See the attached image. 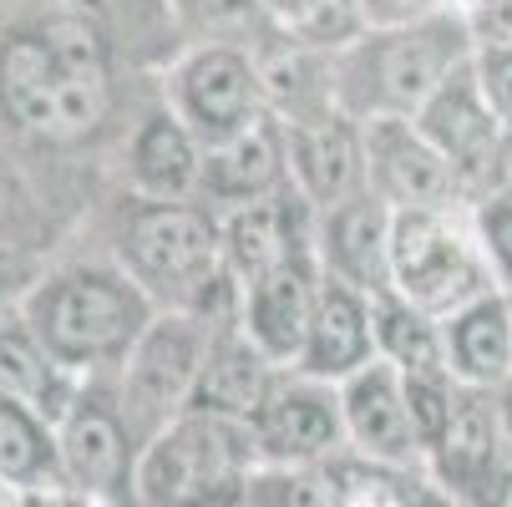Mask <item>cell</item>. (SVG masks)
I'll return each mask as SVG.
<instances>
[{"instance_id":"1","label":"cell","mask_w":512,"mask_h":507,"mask_svg":"<svg viewBox=\"0 0 512 507\" xmlns=\"http://www.w3.org/2000/svg\"><path fill=\"white\" fill-rule=\"evenodd\" d=\"M112 112V82L97 31L82 21H46L0 46V117L16 132L71 148Z\"/></svg>"},{"instance_id":"2","label":"cell","mask_w":512,"mask_h":507,"mask_svg":"<svg viewBox=\"0 0 512 507\" xmlns=\"http://www.w3.org/2000/svg\"><path fill=\"white\" fill-rule=\"evenodd\" d=\"M117 259L153 305L239 320V284L224 269V224L213 208L188 198H137L122 219Z\"/></svg>"},{"instance_id":"3","label":"cell","mask_w":512,"mask_h":507,"mask_svg":"<svg viewBox=\"0 0 512 507\" xmlns=\"http://www.w3.org/2000/svg\"><path fill=\"white\" fill-rule=\"evenodd\" d=\"M477 36L467 11H436L411 26H371L330 56L335 102L350 117H416L462 61H472Z\"/></svg>"},{"instance_id":"4","label":"cell","mask_w":512,"mask_h":507,"mask_svg":"<svg viewBox=\"0 0 512 507\" xmlns=\"http://www.w3.org/2000/svg\"><path fill=\"white\" fill-rule=\"evenodd\" d=\"M31 335L71 376L122 366L137 335L153 325V295L127 269H66L46 279L26 305Z\"/></svg>"},{"instance_id":"5","label":"cell","mask_w":512,"mask_h":507,"mask_svg":"<svg viewBox=\"0 0 512 507\" xmlns=\"http://www.w3.org/2000/svg\"><path fill=\"white\" fill-rule=\"evenodd\" d=\"M259 467L249 421L183 406L158 426L137 457V502L178 507V502H244V487Z\"/></svg>"},{"instance_id":"6","label":"cell","mask_w":512,"mask_h":507,"mask_svg":"<svg viewBox=\"0 0 512 507\" xmlns=\"http://www.w3.org/2000/svg\"><path fill=\"white\" fill-rule=\"evenodd\" d=\"M492 264L477 244L472 219L457 208H396L391 213V289L442 320L492 289Z\"/></svg>"},{"instance_id":"7","label":"cell","mask_w":512,"mask_h":507,"mask_svg":"<svg viewBox=\"0 0 512 507\" xmlns=\"http://www.w3.org/2000/svg\"><path fill=\"white\" fill-rule=\"evenodd\" d=\"M213 325L208 315L198 310H168V315H153V325L137 335V345L127 350L122 360V386H117V406L127 411L132 431L148 437L158 426H168L188 396H193V381L203 371V355H208V340H213Z\"/></svg>"},{"instance_id":"8","label":"cell","mask_w":512,"mask_h":507,"mask_svg":"<svg viewBox=\"0 0 512 507\" xmlns=\"http://www.w3.org/2000/svg\"><path fill=\"white\" fill-rule=\"evenodd\" d=\"M56 452L66 487H77L92 502H122L137 487V457L142 437L132 431L127 411L117 406V391H77L56 421Z\"/></svg>"},{"instance_id":"9","label":"cell","mask_w":512,"mask_h":507,"mask_svg":"<svg viewBox=\"0 0 512 507\" xmlns=\"http://www.w3.org/2000/svg\"><path fill=\"white\" fill-rule=\"evenodd\" d=\"M431 482L447 502H507L512 497V447L502 431L497 391L462 386L442 442L426 452Z\"/></svg>"},{"instance_id":"10","label":"cell","mask_w":512,"mask_h":507,"mask_svg":"<svg viewBox=\"0 0 512 507\" xmlns=\"http://www.w3.org/2000/svg\"><path fill=\"white\" fill-rule=\"evenodd\" d=\"M254 431V452L269 467H320L325 457L345 452V411H340V386L305 376L289 366L269 401L249 421Z\"/></svg>"},{"instance_id":"11","label":"cell","mask_w":512,"mask_h":507,"mask_svg":"<svg viewBox=\"0 0 512 507\" xmlns=\"http://www.w3.org/2000/svg\"><path fill=\"white\" fill-rule=\"evenodd\" d=\"M173 112L193 127L203 148L244 132L269 112L259 61L239 46H198L178 71H173Z\"/></svg>"},{"instance_id":"12","label":"cell","mask_w":512,"mask_h":507,"mask_svg":"<svg viewBox=\"0 0 512 507\" xmlns=\"http://www.w3.org/2000/svg\"><path fill=\"white\" fill-rule=\"evenodd\" d=\"M416 127L436 142V153L452 163L467 203H477L492 188V168H497V148H502L507 122L492 112V102H487V92L477 82V66L472 61H462L452 77L421 102Z\"/></svg>"},{"instance_id":"13","label":"cell","mask_w":512,"mask_h":507,"mask_svg":"<svg viewBox=\"0 0 512 507\" xmlns=\"http://www.w3.org/2000/svg\"><path fill=\"white\" fill-rule=\"evenodd\" d=\"M365 188L391 208H462L467 193L416 117H365Z\"/></svg>"},{"instance_id":"14","label":"cell","mask_w":512,"mask_h":507,"mask_svg":"<svg viewBox=\"0 0 512 507\" xmlns=\"http://www.w3.org/2000/svg\"><path fill=\"white\" fill-rule=\"evenodd\" d=\"M320 284H325V264L310 249V254H295V259H279L274 269L254 274L239 289V325L274 366H295L300 360Z\"/></svg>"},{"instance_id":"15","label":"cell","mask_w":512,"mask_h":507,"mask_svg":"<svg viewBox=\"0 0 512 507\" xmlns=\"http://www.w3.org/2000/svg\"><path fill=\"white\" fill-rule=\"evenodd\" d=\"M284 122V153H289V183H295L315 208H330L365 188V132L360 117L345 107L279 117Z\"/></svg>"},{"instance_id":"16","label":"cell","mask_w":512,"mask_h":507,"mask_svg":"<svg viewBox=\"0 0 512 507\" xmlns=\"http://www.w3.org/2000/svg\"><path fill=\"white\" fill-rule=\"evenodd\" d=\"M224 269L234 274V284L244 289L254 274L274 269L279 259H295L315 249V224H320V208L295 188L284 183L269 198L224 208Z\"/></svg>"},{"instance_id":"17","label":"cell","mask_w":512,"mask_h":507,"mask_svg":"<svg viewBox=\"0 0 512 507\" xmlns=\"http://www.w3.org/2000/svg\"><path fill=\"white\" fill-rule=\"evenodd\" d=\"M391 203L371 188H360L330 208H320L315 224V254L325 264V274L365 289H391Z\"/></svg>"},{"instance_id":"18","label":"cell","mask_w":512,"mask_h":507,"mask_svg":"<svg viewBox=\"0 0 512 507\" xmlns=\"http://www.w3.org/2000/svg\"><path fill=\"white\" fill-rule=\"evenodd\" d=\"M340 411H345V442L355 452L386 457V462H426L401 371L386 355H376L371 366H360L355 376L340 381Z\"/></svg>"},{"instance_id":"19","label":"cell","mask_w":512,"mask_h":507,"mask_svg":"<svg viewBox=\"0 0 512 507\" xmlns=\"http://www.w3.org/2000/svg\"><path fill=\"white\" fill-rule=\"evenodd\" d=\"M284 183H289V153H284V122L274 112L203 148L198 198H208V208H239L279 193Z\"/></svg>"},{"instance_id":"20","label":"cell","mask_w":512,"mask_h":507,"mask_svg":"<svg viewBox=\"0 0 512 507\" xmlns=\"http://www.w3.org/2000/svg\"><path fill=\"white\" fill-rule=\"evenodd\" d=\"M289 366H274V360L244 335L239 320H218L208 355H203V371L193 381L188 406L193 411H218V416H234V421H254V411L269 401L274 381Z\"/></svg>"},{"instance_id":"21","label":"cell","mask_w":512,"mask_h":507,"mask_svg":"<svg viewBox=\"0 0 512 507\" xmlns=\"http://www.w3.org/2000/svg\"><path fill=\"white\" fill-rule=\"evenodd\" d=\"M371 360H376L371 295L355 289V284H345V279H335V274H325L315 315H310V335H305V350L295 360V371L340 386L360 366H371Z\"/></svg>"},{"instance_id":"22","label":"cell","mask_w":512,"mask_h":507,"mask_svg":"<svg viewBox=\"0 0 512 507\" xmlns=\"http://www.w3.org/2000/svg\"><path fill=\"white\" fill-rule=\"evenodd\" d=\"M442 345H447V366L462 386L497 391L512 381V300L507 289L492 284L467 305L442 315Z\"/></svg>"},{"instance_id":"23","label":"cell","mask_w":512,"mask_h":507,"mask_svg":"<svg viewBox=\"0 0 512 507\" xmlns=\"http://www.w3.org/2000/svg\"><path fill=\"white\" fill-rule=\"evenodd\" d=\"M127 173L137 198H193L203 173V142L178 112H158L137 127L127 148Z\"/></svg>"},{"instance_id":"24","label":"cell","mask_w":512,"mask_h":507,"mask_svg":"<svg viewBox=\"0 0 512 507\" xmlns=\"http://www.w3.org/2000/svg\"><path fill=\"white\" fill-rule=\"evenodd\" d=\"M325 477L335 487V502L350 507H411V502H447V492L431 482V472H416V462H386V457H365L355 447L325 457Z\"/></svg>"},{"instance_id":"25","label":"cell","mask_w":512,"mask_h":507,"mask_svg":"<svg viewBox=\"0 0 512 507\" xmlns=\"http://www.w3.org/2000/svg\"><path fill=\"white\" fill-rule=\"evenodd\" d=\"M0 396L26 401L46 421H61V411L71 406L77 386H71V371L46 355V345L31 335V325L26 330L0 325Z\"/></svg>"},{"instance_id":"26","label":"cell","mask_w":512,"mask_h":507,"mask_svg":"<svg viewBox=\"0 0 512 507\" xmlns=\"http://www.w3.org/2000/svg\"><path fill=\"white\" fill-rule=\"evenodd\" d=\"M371 330H376V355H386L396 371H452L447 345H442V320L411 305L396 289L371 295Z\"/></svg>"},{"instance_id":"27","label":"cell","mask_w":512,"mask_h":507,"mask_svg":"<svg viewBox=\"0 0 512 507\" xmlns=\"http://www.w3.org/2000/svg\"><path fill=\"white\" fill-rule=\"evenodd\" d=\"M56 421L31 411L26 401L0 396V482L11 487H66L61 452H56Z\"/></svg>"},{"instance_id":"28","label":"cell","mask_w":512,"mask_h":507,"mask_svg":"<svg viewBox=\"0 0 512 507\" xmlns=\"http://www.w3.org/2000/svg\"><path fill=\"white\" fill-rule=\"evenodd\" d=\"M472 229L492 264V279L512 289V188H492L472 203Z\"/></svg>"},{"instance_id":"29","label":"cell","mask_w":512,"mask_h":507,"mask_svg":"<svg viewBox=\"0 0 512 507\" xmlns=\"http://www.w3.org/2000/svg\"><path fill=\"white\" fill-rule=\"evenodd\" d=\"M36 198H31V188H26V178L0 158V249L6 244H26L31 234H36Z\"/></svg>"},{"instance_id":"30","label":"cell","mask_w":512,"mask_h":507,"mask_svg":"<svg viewBox=\"0 0 512 507\" xmlns=\"http://www.w3.org/2000/svg\"><path fill=\"white\" fill-rule=\"evenodd\" d=\"M472 66H477V82H482L492 112L512 127V41H482L472 51Z\"/></svg>"},{"instance_id":"31","label":"cell","mask_w":512,"mask_h":507,"mask_svg":"<svg viewBox=\"0 0 512 507\" xmlns=\"http://www.w3.org/2000/svg\"><path fill=\"white\" fill-rule=\"evenodd\" d=\"M360 11H365V26H411L447 6L442 0H360Z\"/></svg>"},{"instance_id":"32","label":"cell","mask_w":512,"mask_h":507,"mask_svg":"<svg viewBox=\"0 0 512 507\" xmlns=\"http://www.w3.org/2000/svg\"><path fill=\"white\" fill-rule=\"evenodd\" d=\"M497 411H502V431H507V447H512V381L497 386Z\"/></svg>"},{"instance_id":"33","label":"cell","mask_w":512,"mask_h":507,"mask_svg":"<svg viewBox=\"0 0 512 507\" xmlns=\"http://www.w3.org/2000/svg\"><path fill=\"white\" fill-rule=\"evenodd\" d=\"M264 11H274V21H284V16H295L300 6H310V0H259Z\"/></svg>"},{"instance_id":"34","label":"cell","mask_w":512,"mask_h":507,"mask_svg":"<svg viewBox=\"0 0 512 507\" xmlns=\"http://www.w3.org/2000/svg\"><path fill=\"white\" fill-rule=\"evenodd\" d=\"M507 300H512V289H507Z\"/></svg>"}]
</instances>
